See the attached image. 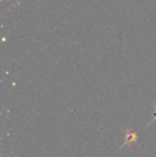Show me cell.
I'll return each instance as SVG.
<instances>
[{
  "label": "cell",
  "mask_w": 156,
  "mask_h": 157,
  "mask_svg": "<svg viewBox=\"0 0 156 157\" xmlns=\"http://www.w3.org/2000/svg\"><path fill=\"white\" fill-rule=\"evenodd\" d=\"M138 141V136L136 132H131V129H127L125 132V137H124V142L121 144V147H119V150H121L122 147H124L125 145L131 144V142H137Z\"/></svg>",
  "instance_id": "6da1fadb"
},
{
  "label": "cell",
  "mask_w": 156,
  "mask_h": 157,
  "mask_svg": "<svg viewBox=\"0 0 156 157\" xmlns=\"http://www.w3.org/2000/svg\"><path fill=\"white\" fill-rule=\"evenodd\" d=\"M154 120H156V109H155V111H154V117H153V119H152V120H151V122L149 123V125L152 124V123L154 122Z\"/></svg>",
  "instance_id": "7a4b0ae2"
}]
</instances>
